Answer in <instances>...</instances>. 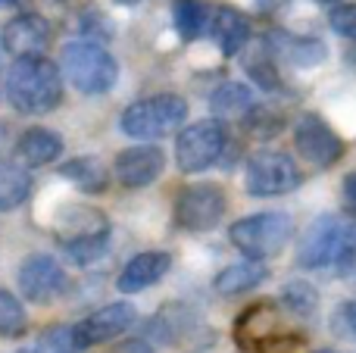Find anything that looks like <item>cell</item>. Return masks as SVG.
Returning <instances> with one entry per match:
<instances>
[{"label": "cell", "mask_w": 356, "mask_h": 353, "mask_svg": "<svg viewBox=\"0 0 356 353\" xmlns=\"http://www.w3.org/2000/svg\"><path fill=\"white\" fill-rule=\"evenodd\" d=\"M6 100L25 116H44L63 100V75L47 56L16 60L6 72Z\"/></svg>", "instance_id": "obj_1"}, {"label": "cell", "mask_w": 356, "mask_h": 353, "mask_svg": "<svg viewBox=\"0 0 356 353\" xmlns=\"http://www.w3.org/2000/svg\"><path fill=\"white\" fill-rule=\"evenodd\" d=\"M297 263L303 269H328L353 275L356 272V225L341 216H319L309 222L297 244Z\"/></svg>", "instance_id": "obj_2"}, {"label": "cell", "mask_w": 356, "mask_h": 353, "mask_svg": "<svg viewBox=\"0 0 356 353\" xmlns=\"http://www.w3.org/2000/svg\"><path fill=\"white\" fill-rule=\"evenodd\" d=\"M188 119V104L178 94H154L138 104H131L122 113V131L138 141H154V138H166L169 131L181 129Z\"/></svg>", "instance_id": "obj_3"}, {"label": "cell", "mask_w": 356, "mask_h": 353, "mask_svg": "<svg viewBox=\"0 0 356 353\" xmlns=\"http://www.w3.org/2000/svg\"><path fill=\"white\" fill-rule=\"evenodd\" d=\"M81 94H104L116 85L119 66L100 44L72 41L63 47V72Z\"/></svg>", "instance_id": "obj_4"}, {"label": "cell", "mask_w": 356, "mask_h": 353, "mask_svg": "<svg viewBox=\"0 0 356 353\" xmlns=\"http://www.w3.org/2000/svg\"><path fill=\"white\" fill-rule=\"evenodd\" d=\"M291 216L288 213H259V216L238 219L232 225V244L250 260H269L282 254V247L291 238Z\"/></svg>", "instance_id": "obj_5"}, {"label": "cell", "mask_w": 356, "mask_h": 353, "mask_svg": "<svg viewBox=\"0 0 356 353\" xmlns=\"http://www.w3.org/2000/svg\"><path fill=\"white\" fill-rule=\"evenodd\" d=\"M225 150V125L219 119H200L188 125L175 141V160L181 172H203L209 169Z\"/></svg>", "instance_id": "obj_6"}, {"label": "cell", "mask_w": 356, "mask_h": 353, "mask_svg": "<svg viewBox=\"0 0 356 353\" xmlns=\"http://www.w3.org/2000/svg\"><path fill=\"white\" fill-rule=\"evenodd\" d=\"M247 191L253 197H282L300 185V169L288 154L278 150H259L247 163Z\"/></svg>", "instance_id": "obj_7"}, {"label": "cell", "mask_w": 356, "mask_h": 353, "mask_svg": "<svg viewBox=\"0 0 356 353\" xmlns=\"http://www.w3.org/2000/svg\"><path fill=\"white\" fill-rule=\"evenodd\" d=\"M225 194L216 185H191L175 197V225L181 231H209L225 216Z\"/></svg>", "instance_id": "obj_8"}, {"label": "cell", "mask_w": 356, "mask_h": 353, "mask_svg": "<svg viewBox=\"0 0 356 353\" xmlns=\"http://www.w3.org/2000/svg\"><path fill=\"white\" fill-rule=\"evenodd\" d=\"M294 144H297V154L316 169H328L344 156V141L334 135V129L325 122V119L307 116L294 125Z\"/></svg>", "instance_id": "obj_9"}, {"label": "cell", "mask_w": 356, "mask_h": 353, "mask_svg": "<svg viewBox=\"0 0 356 353\" xmlns=\"http://www.w3.org/2000/svg\"><path fill=\"white\" fill-rule=\"evenodd\" d=\"M66 272L47 254H35L19 266V291L29 304H50L66 291Z\"/></svg>", "instance_id": "obj_10"}, {"label": "cell", "mask_w": 356, "mask_h": 353, "mask_svg": "<svg viewBox=\"0 0 356 353\" xmlns=\"http://www.w3.org/2000/svg\"><path fill=\"white\" fill-rule=\"evenodd\" d=\"M54 41V28L44 16L38 13H19L0 31V44H3L6 54H13L16 60L25 56H44Z\"/></svg>", "instance_id": "obj_11"}, {"label": "cell", "mask_w": 356, "mask_h": 353, "mask_svg": "<svg viewBox=\"0 0 356 353\" xmlns=\"http://www.w3.org/2000/svg\"><path fill=\"white\" fill-rule=\"evenodd\" d=\"M150 335L160 338L166 344H175V347H188V350H197L200 344L194 341V335L207 338V341H216V335L203 325V319L197 313H191L188 306L181 304H169L156 313V319L150 322Z\"/></svg>", "instance_id": "obj_12"}, {"label": "cell", "mask_w": 356, "mask_h": 353, "mask_svg": "<svg viewBox=\"0 0 356 353\" xmlns=\"http://www.w3.org/2000/svg\"><path fill=\"white\" fill-rule=\"evenodd\" d=\"M135 322V306L131 304H110L100 306L97 313H91L88 319H81L79 325H72L75 341H79L81 350L94 347V344L113 341L116 335H122L125 329H131Z\"/></svg>", "instance_id": "obj_13"}, {"label": "cell", "mask_w": 356, "mask_h": 353, "mask_svg": "<svg viewBox=\"0 0 356 353\" xmlns=\"http://www.w3.org/2000/svg\"><path fill=\"white\" fill-rule=\"evenodd\" d=\"M278 331H282V313L272 300H257L234 319V341L247 353H257L259 344L269 341Z\"/></svg>", "instance_id": "obj_14"}, {"label": "cell", "mask_w": 356, "mask_h": 353, "mask_svg": "<svg viewBox=\"0 0 356 353\" xmlns=\"http://www.w3.org/2000/svg\"><path fill=\"white\" fill-rule=\"evenodd\" d=\"M163 166H166L163 150L144 144V147L122 150V154L116 156V163H113V172H116V179L122 181L125 188H147L160 179Z\"/></svg>", "instance_id": "obj_15"}, {"label": "cell", "mask_w": 356, "mask_h": 353, "mask_svg": "<svg viewBox=\"0 0 356 353\" xmlns=\"http://www.w3.org/2000/svg\"><path fill=\"white\" fill-rule=\"evenodd\" d=\"M172 266V256L163 254V250H147V254H138L125 263V269L119 272V291L122 294H135V291H144V288L156 285L163 275L169 272Z\"/></svg>", "instance_id": "obj_16"}, {"label": "cell", "mask_w": 356, "mask_h": 353, "mask_svg": "<svg viewBox=\"0 0 356 353\" xmlns=\"http://www.w3.org/2000/svg\"><path fill=\"white\" fill-rule=\"evenodd\" d=\"M209 31H213L216 44H219V50L225 56H238L244 50V44L250 41V22H247V16L238 10H228V6H219L213 13Z\"/></svg>", "instance_id": "obj_17"}, {"label": "cell", "mask_w": 356, "mask_h": 353, "mask_svg": "<svg viewBox=\"0 0 356 353\" xmlns=\"http://www.w3.org/2000/svg\"><path fill=\"white\" fill-rule=\"evenodd\" d=\"M63 154V138L50 129H25L16 141V156L22 166H47Z\"/></svg>", "instance_id": "obj_18"}, {"label": "cell", "mask_w": 356, "mask_h": 353, "mask_svg": "<svg viewBox=\"0 0 356 353\" xmlns=\"http://www.w3.org/2000/svg\"><path fill=\"white\" fill-rule=\"evenodd\" d=\"M269 275V269L263 266L259 260H244V263H232L225 266L219 275H216V291L225 294V297H234V294H244L250 288H257L259 281Z\"/></svg>", "instance_id": "obj_19"}, {"label": "cell", "mask_w": 356, "mask_h": 353, "mask_svg": "<svg viewBox=\"0 0 356 353\" xmlns=\"http://www.w3.org/2000/svg\"><path fill=\"white\" fill-rule=\"evenodd\" d=\"M213 3L207 0H175L172 6V19L175 28L184 41H194L203 31H209V22H213Z\"/></svg>", "instance_id": "obj_20"}, {"label": "cell", "mask_w": 356, "mask_h": 353, "mask_svg": "<svg viewBox=\"0 0 356 353\" xmlns=\"http://www.w3.org/2000/svg\"><path fill=\"white\" fill-rule=\"evenodd\" d=\"M31 194V175L25 166L10 160H0V213H10L22 206Z\"/></svg>", "instance_id": "obj_21"}, {"label": "cell", "mask_w": 356, "mask_h": 353, "mask_svg": "<svg viewBox=\"0 0 356 353\" xmlns=\"http://www.w3.org/2000/svg\"><path fill=\"white\" fill-rule=\"evenodd\" d=\"M60 175L69 179L75 188L88 194H100L106 188V169L97 156H79V160H69L60 166Z\"/></svg>", "instance_id": "obj_22"}, {"label": "cell", "mask_w": 356, "mask_h": 353, "mask_svg": "<svg viewBox=\"0 0 356 353\" xmlns=\"http://www.w3.org/2000/svg\"><path fill=\"white\" fill-rule=\"evenodd\" d=\"M25 329H29V316L22 300L0 288V338H22Z\"/></svg>", "instance_id": "obj_23"}, {"label": "cell", "mask_w": 356, "mask_h": 353, "mask_svg": "<svg viewBox=\"0 0 356 353\" xmlns=\"http://www.w3.org/2000/svg\"><path fill=\"white\" fill-rule=\"evenodd\" d=\"M275 44H282V54L288 56L297 66H319L325 60V47L322 41H313V38H275Z\"/></svg>", "instance_id": "obj_24"}, {"label": "cell", "mask_w": 356, "mask_h": 353, "mask_svg": "<svg viewBox=\"0 0 356 353\" xmlns=\"http://www.w3.org/2000/svg\"><path fill=\"white\" fill-rule=\"evenodd\" d=\"M250 106H253V94L241 81H228L213 94V110L222 113V116H238V113L250 110Z\"/></svg>", "instance_id": "obj_25"}, {"label": "cell", "mask_w": 356, "mask_h": 353, "mask_svg": "<svg viewBox=\"0 0 356 353\" xmlns=\"http://www.w3.org/2000/svg\"><path fill=\"white\" fill-rule=\"evenodd\" d=\"M282 300L291 313H297V316H303V319L319 310V291H316L309 281H288L282 291Z\"/></svg>", "instance_id": "obj_26"}, {"label": "cell", "mask_w": 356, "mask_h": 353, "mask_svg": "<svg viewBox=\"0 0 356 353\" xmlns=\"http://www.w3.org/2000/svg\"><path fill=\"white\" fill-rule=\"evenodd\" d=\"M35 353H85L75 341L72 325H50L35 344Z\"/></svg>", "instance_id": "obj_27"}, {"label": "cell", "mask_w": 356, "mask_h": 353, "mask_svg": "<svg viewBox=\"0 0 356 353\" xmlns=\"http://www.w3.org/2000/svg\"><path fill=\"white\" fill-rule=\"evenodd\" d=\"M257 353H309V344L303 335H291V331H278L269 341H263Z\"/></svg>", "instance_id": "obj_28"}, {"label": "cell", "mask_w": 356, "mask_h": 353, "mask_svg": "<svg viewBox=\"0 0 356 353\" xmlns=\"http://www.w3.org/2000/svg\"><path fill=\"white\" fill-rule=\"evenodd\" d=\"M328 22H332V28L338 35L356 41V3H338L332 10V16H328Z\"/></svg>", "instance_id": "obj_29"}, {"label": "cell", "mask_w": 356, "mask_h": 353, "mask_svg": "<svg viewBox=\"0 0 356 353\" xmlns=\"http://www.w3.org/2000/svg\"><path fill=\"white\" fill-rule=\"evenodd\" d=\"M334 329H341L347 338H356V300L344 304L338 313H334Z\"/></svg>", "instance_id": "obj_30"}, {"label": "cell", "mask_w": 356, "mask_h": 353, "mask_svg": "<svg viewBox=\"0 0 356 353\" xmlns=\"http://www.w3.org/2000/svg\"><path fill=\"white\" fill-rule=\"evenodd\" d=\"M113 353H154V347L144 338H131V341H122L119 347H113Z\"/></svg>", "instance_id": "obj_31"}, {"label": "cell", "mask_w": 356, "mask_h": 353, "mask_svg": "<svg viewBox=\"0 0 356 353\" xmlns=\"http://www.w3.org/2000/svg\"><path fill=\"white\" fill-rule=\"evenodd\" d=\"M344 204H347V210L356 216V172H350L344 179Z\"/></svg>", "instance_id": "obj_32"}, {"label": "cell", "mask_w": 356, "mask_h": 353, "mask_svg": "<svg viewBox=\"0 0 356 353\" xmlns=\"http://www.w3.org/2000/svg\"><path fill=\"white\" fill-rule=\"evenodd\" d=\"M22 0H0V6H19Z\"/></svg>", "instance_id": "obj_33"}, {"label": "cell", "mask_w": 356, "mask_h": 353, "mask_svg": "<svg viewBox=\"0 0 356 353\" xmlns=\"http://www.w3.org/2000/svg\"><path fill=\"white\" fill-rule=\"evenodd\" d=\"M116 3H138V0H116Z\"/></svg>", "instance_id": "obj_34"}, {"label": "cell", "mask_w": 356, "mask_h": 353, "mask_svg": "<svg viewBox=\"0 0 356 353\" xmlns=\"http://www.w3.org/2000/svg\"><path fill=\"white\" fill-rule=\"evenodd\" d=\"M319 3H338V0H319Z\"/></svg>", "instance_id": "obj_35"}, {"label": "cell", "mask_w": 356, "mask_h": 353, "mask_svg": "<svg viewBox=\"0 0 356 353\" xmlns=\"http://www.w3.org/2000/svg\"><path fill=\"white\" fill-rule=\"evenodd\" d=\"M316 353H338V350H316Z\"/></svg>", "instance_id": "obj_36"}]
</instances>
